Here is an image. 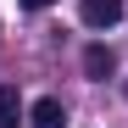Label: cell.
I'll return each mask as SVG.
<instances>
[{
    "instance_id": "cell-1",
    "label": "cell",
    "mask_w": 128,
    "mask_h": 128,
    "mask_svg": "<svg viewBox=\"0 0 128 128\" xmlns=\"http://www.w3.org/2000/svg\"><path fill=\"white\" fill-rule=\"evenodd\" d=\"M28 128H67V112H61V100H34V112H28Z\"/></svg>"
},
{
    "instance_id": "cell-2",
    "label": "cell",
    "mask_w": 128,
    "mask_h": 128,
    "mask_svg": "<svg viewBox=\"0 0 128 128\" xmlns=\"http://www.w3.org/2000/svg\"><path fill=\"white\" fill-rule=\"evenodd\" d=\"M122 17V0H84V22L89 28H112Z\"/></svg>"
},
{
    "instance_id": "cell-3",
    "label": "cell",
    "mask_w": 128,
    "mask_h": 128,
    "mask_svg": "<svg viewBox=\"0 0 128 128\" xmlns=\"http://www.w3.org/2000/svg\"><path fill=\"white\" fill-rule=\"evenodd\" d=\"M84 72H89V78H106V72H112V50H106V45H89V50H84Z\"/></svg>"
},
{
    "instance_id": "cell-4",
    "label": "cell",
    "mask_w": 128,
    "mask_h": 128,
    "mask_svg": "<svg viewBox=\"0 0 128 128\" xmlns=\"http://www.w3.org/2000/svg\"><path fill=\"white\" fill-rule=\"evenodd\" d=\"M0 128H22V106H17V89H0Z\"/></svg>"
},
{
    "instance_id": "cell-5",
    "label": "cell",
    "mask_w": 128,
    "mask_h": 128,
    "mask_svg": "<svg viewBox=\"0 0 128 128\" xmlns=\"http://www.w3.org/2000/svg\"><path fill=\"white\" fill-rule=\"evenodd\" d=\"M22 6H28V11H45V6H50V0H22Z\"/></svg>"
}]
</instances>
